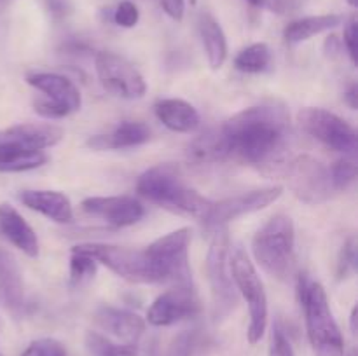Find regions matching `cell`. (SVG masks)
<instances>
[{
  "label": "cell",
  "mask_w": 358,
  "mask_h": 356,
  "mask_svg": "<svg viewBox=\"0 0 358 356\" xmlns=\"http://www.w3.org/2000/svg\"><path fill=\"white\" fill-rule=\"evenodd\" d=\"M231 157L255 166H275L290 140V115L283 105L248 107L222 126Z\"/></svg>",
  "instance_id": "obj_1"
},
{
  "label": "cell",
  "mask_w": 358,
  "mask_h": 356,
  "mask_svg": "<svg viewBox=\"0 0 358 356\" xmlns=\"http://www.w3.org/2000/svg\"><path fill=\"white\" fill-rule=\"evenodd\" d=\"M136 191L147 201L173 213L192 216L201 223L213 202L189 187L182 178L180 168L175 164H157L147 170L136 181Z\"/></svg>",
  "instance_id": "obj_2"
},
{
  "label": "cell",
  "mask_w": 358,
  "mask_h": 356,
  "mask_svg": "<svg viewBox=\"0 0 358 356\" xmlns=\"http://www.w3.org/2000/svg\"><path fill=\"white\" fill-rule=\"evenodd\" d=\"M299 300L315 356H345V341L329 306L325 288L308 276L299 278Z\"/></svg>",
  "instance_id": "obj_3"
},
{
  "label": "cell",
  "mask_w": 358,
  "mask_h": 356,
  "mask_svg": "<svg viewBox=\"0 0 358 356\" xmlns=\"http://www.w3.org/2000/svg\"><path fill=\"white\" fill-rule=\"evenodd\" d=\"M296 248V229L294 222L285 213L273 215L252 239V253L257 264L278 279L290 274Z\"/></svg>",
  "instance_id": "obj_4"
},
{
  "label": "cell",
  "mask_w": 358,
  "mask_h": 356,
  "mask_svg": "<svg viewBox=\"0 0 358 356\" xmlns=\"http://www.w3.org/2000/svg\"><path fill=\"white\" fill-rule=\"evenodd\" d=\"M231 271L238 293L243 297L248 306V316H250L247 332L248 342L257 344L264 337L268 328V295L264 285L254 262L248 258L241 246H236L231 251Z\"/></svg>",
  "instance_id": "obj_5"
},
{
  "label": "cell",
  "mask_w": 358,
  "mask_h": 356,
  "mask_svg": "<svg viewBox=\"0 0 358 356\" xmlns=\"http://www.w3.org/2000/svg\"><path fill=\"white\" fill-rule=\"evenodd\" d=\"M208 257H206V271H208L210 286H212L213 311L215 318L227 316L238 304V290L234 285L233 271H231V244L227 227L210 230Z\"/></svg>",
  "instance_id": "obj_6"
},
{
  "label": "cell",
  "mask_w": 358,
  "mask_h": 356,
  "mask_svg": "<svg viewBox=\"0 0 358 356\" xmlns=\"http://www.w3.org/2000/svg\"><path fill=\"white\" fill-rule=\"evenodd\" d=\"M189 244L191 230L182 229L157 237L145 248L150 262L159 278V285H192L191 267H189Z\"/></svg>",
  "instance_id": "obj_7"
},
{
  "label": "cell",
  "mask_w": 358,
  "mask_h": 356,
  "mask_svg": "<svg viewBox=\"0 0 358 356\" xmlns=\"http://www.w3.org/2000/svg\"><path fill=\"white\" fill-rule=\"evenodd\" d=\"M73 250L90 255L96 260V264H103L119 278L128 279L131 283H145V285L159 283L156 269L145 250L114 246V244L105 243L76 244Z\"/></svg>",
  "instance_id": "obj_8"
},
{
  "label": "cell",
  "mask_w": 358,
  "mask_h": 356,
  "mask_svg": "<svg viewBox=\"0 0 358 356\" xmlns=\"http://www.w3.org/2000/svg\"><path fill=\"white\" fill-rule=\"evenodd\" d=\"M299 124L304 131L329 149L341 152L345 156L357 154V131L352 124L339 115L325 110V108L308 107L297 115Z\"/></svg>",
  "instance_id": "obj_9"
},
{
  "label": "cell",
  "mask_w": 358,
  "mask_h": 356,
  "mask_svg": "<svg viewBox=\"0 0 358 356\" xmlns=\"http://www.w3.org/2000/svg\"><path fill=\"white\" fill-rule=\"evenodd\" d=\"M285 177L294 195L308 205L325 202L336 192L329 168L311 156H299L285 164Z\"/></svg>",
  "instance_id": "obj_10"
},
{
  "label": "cell",
  "mask_w": 358,
  "mask_h": 356,
  "mask_svg": "<svg viewBox=\"0 0 358 356\" xmlns=\"http://www.w3.org/2000/svg\"><path fill=\"white\" fill-rule=\"evenodd\" d=\"M94 68L101 86L108 93L126 100H136L145 94L147 84L142 73L122 56L108 51L98 52L94 58Z\"/></svg>",
  "instance_id": "obj_11"
},
{
  "label": "cell",
  "mask_w": 358,
  "mask_h": 356,
  "mask_svg": "<svg viewBox=\"0 0 358 356\" xmlns=\"http://www.w3.org/2000/svg\"><path fill=\"white\" fill-rule=\"evenodd\" d=\"M282 194V185H275V187L255 188V191L243 192V194L231 195V198L222 199V201L212 202L203 225L206 227L208 232L220 229V227H227V223L240 218V216L250 215V213L268 208L269 205L278 201Z\"/></svg>",
  "instance_id": "obj_12"
},
{
  "label": "cell",
  "mask_w": 358,
  "mask_h": 356,
  "mask_svg": "<svg viewBox=\"0 0 358 356\" xmlns=\"http://www.w3.org/2000/svg\"><path fill=\"white\" fill-rule=\"evenodd\" d=\"M199 311V300L192 285L171 286L161 293L147 311V321L154 327H170L178 321L196 316Z\"/></svg>",
  "instance_id": "obj_13"
},
{
  "label": "cell",
  "mask_w": 358,
  "mask_h": 356,
  "mask_svg": "<svg viewBox=\"0 0 358 356\" xmlns=\"http://www.w3.org/2000/svg\"><path fill=\"white\" fill-rule=\"evenodd\" d=\"M83 209L94 218H101L108 225L129 227L143 218L145 209L138 199L131 195H107V198H87L83 201Z\"/></svg>",
  "instance_id": "obj_14"
},
{
  "label": "cell",
  "mask_w": 358,
  "mask_h": 356,
  "mask_svg": "<svg viewBox=\"0 0 358 356\" xmlns=\"http://www.w3.org/2000/svg\"><path fill=\"white\" fill-rule=\"evenodd\" d=\"M98 327L107 334L114 335L122 344L136 346L145 334V320L128 309H119L114 306H100L93 314Z\"/></svg>",
  "instance_id": "obj_15"
},
{
  "label": "cell",
  "mask_w": 358,
  "mask_h": 356,
  "mask_svg": "<svg viewBox=\"0 0 358 356\" xmlns=\"http://www.w3.org/2000/svg\"><path fill=\"white\" fill-rule=\"evenodd\" d=\"M27 82L34 86L35 89L41 91L44 98L52 101L55 105H59L65 108L69 114H73L83 105L80 91L76 84L65 75L52 72H34L27 75Z\"/></svg>",
  "instance_id": "obj_16"
},
{
  "label": "cell",
  "mask_w": 358,
  "mask_h": 356,
  "mask_svg": "<svg viewBox=\"0 0 358 356\" xmlns=\"http://www.w3.org/2000/svg\"><path fill=\"white\" fill-rule=\"evenodd\" d=\"M0 299L14 316H21L27 311L23 272L14 255L3 248H0Z\"/></svg>",
  "instance_id": "obj_17"
},
{
  "label": "cell",
  "mask_w": 358,
  "mask_h": 356,
  "mask_svg": "<svg viewBox=\"0 0 358 356\" xmlns=\"http://www.w3.org/2000/svg\"><path fill=\"white\" fill-rule=\"evenodd\" d=\"M0 232L10 244H14L28 257L35 258L38 255L37 234L21 216V213L7 202L0 205Z\"/></svg>",
  "instance_id": "obj_18"
},
{
  "label": "cell",
  "mask_w": 358,
  "mask_h": 356,
  "mask_svg": "<svg viewBox=\"0 0 358 356\" xmlns=\"http://www.w3.org/2000/svg\"><path fill=\"white\" fill-rule=\"evenodd\" d=\"M150 140V128L143 122L124 121L115 126L107 135L91 136L86 145L93 150L133 149Z\"/></svg>",
  "instance_id": "obj_19"
},
{
  "label": "cell",
  "mask_w": 358,
  "mask_h": 356,
  "mask_svg": "<svg viewBox=\"0 0 358 356\" xmlns=\"http://www.w3.org/2000/svg\"><path fill=\"white\" fill-rule=\"evenodd\" d=\"M20 201L27 208L41 213L56 223H69L73 218L72 202L65 194L56 191H23Z\"/></svg>",
  "instance_id": "obj_20"
},
{
  "label": "cell",
  "mask_w": 358,
  "mask_h": 356,
  "mask_svg": "<svg viewBox=\"0 0 358 356\" xmlns=\"http://www.w3.org/2000/svg\"><path fill=\"white\" fill-rule=\"evenodd\" d=\"M154 114L168 129L175 133H192L199 128L201 122L198 110L191 103L178 98H164L156 101Z\"/></svg>",
  "instance_id": "obj_21"
},
{
  "label": "cell",
  "mask_w": 358,
  "mask_h": 356,
  "mask_svg": "<svg viewBox=\"0 0 358 356\" xmlns=\"http://www.w3.org/2000/svg\"><path fill=\"white\" fill-rule=\"evenodd\" d=\"M63 136H65V131L59 126L38 124V122L13 126V128L3 133V138L14 140V142L34 150H44L49 149V147H55L56 143L62 142Z\"/></svg>",
  "instance_id": "obj_22"
},
{
  "label": "cell",
  "mask_w": 358,
  "mask_h": 356,
  "mask_svg": "<svg viewBox=\"0 0 358 356\" xmlns=\"http://www.w3.org/2000/svg\"><path fill=\"white\" fill-rule=\"evenodd\" d=\"M48 163L44 150H34L14 140H0V171L3 173H20L41 168Z\"/></svg>",
  "instance_id": "obj_23"
},
{
  "label": "cell",
  "mask_w": 358,
  "mask_h": 356,
  "mask_svg": "<svg viewBox=\"0 0 358 356\" xmlns=\"http://www.w3.org/2000/svg\"><path fill=\"white\" fill-rule=\"evenodd\" d=\"M229 145L222 129H208L198 138L192 140L187 147V159L196 164H215L229 159Z\"/></svg>",
  "instance_id": "obj_24"
},
{
  "label": "cell",
  "mask_w": 358,
  "mask_h": 356,
  "mask_svg": "<svg viewBox=\"0 0 358 356\" xmlns=\"http://www.w3.org/2000/svg\"><path fill=\"white\" fill-rule=\"evenodd\" d=\"M198 30L208 65L212 66V70H219L227 59V38L222 27L212 14L205 13L199 16Z\"/></svg>",
  "instance_id": "obj_25"
},
{
  "label": "cell",
  "mask_w": 358,
  "mask_h": 356,
  "mask_svg": "<svg viewBox=\"0 0 358 356\" xmlns=\"http://www.w3.org/2000/svg\"><path fill=\"white\" fill-rule=\"evenodd\" d=\"M341 23V14H318V16L301 17V20L287 24L285 30H283V38L289 44H301L304 40H310L315 35H320L324 31L339 27Z\"/></svg>",
  "instance_id": "obj_26"
},
{
  "label": "cell",
  "mask_w": 358,
  "mask_h": 356,
  "mask_svg": "<svg viewBox=\"0 0 358 356\" xmlns=\"http://www.w3.org/2000/svg\"><path fill=\"white\" fill-rule=\"evenodd\" d=\"M90 356H138V349L133 344H122V342H114L107 335L100 332L90 330L84 337Z\"/></svg>",
  "instance_id": "obj_27"
},
{
  "label": "cell",
  "mask_w": 358,
  "mask_h": 356,
  "mask_svg": "<svg viewBox=\"0 0 358 356\" xmlns=\"http://www.w3.org/2000/svg\"><path fill=\"white\" fill-rule=\"evenodd\" d=\"M271 63V49L264 42L247 45L234 58V66L245 73H261Z\"/></svg>",
  "instance_id": "obj_28"
},
{
  "label": "cell",
  "mask_w": 358,
  "mask_h": 356,
  "mask_svg": "<svg viewBox=\"0 0 358 356\" xmlns=\"http://www.w3.org/2000/svg\"><path fill=\"white\" fill-rule=\"evenodd\" d=\"M329 173H331V180L336 191L346 188L350 184H353L357 178L355 156H345L341 157V159H338L331 168H329Z\"/></svg>",
  "instance_id": "obj_29"
},
{
  "label": "cell",
  "mask_w": 358,
  "mask_h": 356,
  "mask_svg": "<svg viewBox=\"0 0 358 356\" xmlns=\"http://www.w3.org/2000/svg\"><path fill=\"white\" fill-rule=\"evenodd\" d=\"M96 260L93 257L72 248V257H70V279H72V283L77 285V283L93 278L96 274Z\"/></svg>",
  "instance_id": "obj_30"
},
{
  "label": "cell",
  "mask_w": 358,
  "mask_h": 356,
  "mask_svg": "<svg viewBox=\"0 0 358 356\" xmlns=\"http://www.w3.org/2000/svg\"><path fill=\"white\" fill-rule=\"evenodd\" d=\"M199 348L198 330H184L171 341L168 356H194Z\"/></svg>",
  "instance_id": "obj_31"
},
{
  "label": "cell",
  "mask_w": 358,
  "mask_h": 356,
  "mask_svg": "<svg viewBox=\"0 0 358 356\" xmlns=\"http://www.w3.org/2000/svg\"><path fill=\"white\" fill-rule=\"evenodd\" d=\"M140 20V10L138 7L135 6L129 0H124V2L117 3L112 10V21H114L117 27L122 28H133Z\"/></svg>",
  "instance_id": "obj_32"
},
{
  "label": "cell",
  "mask_w": 358,
  "mask_h": 356,
  "mask_svg": "<svg viewBox=\"0 0 358 356\" xmlns=\"http://www.w3.org/2000/svg\"><path fill=\"white\" fill-rule=\"evenodd\" d=\"M357 265V244L353 237H350L341 248V255H339V278H346L348 272L355 271Z\"/></svg>",
  "instance_id": "obj_33"
},
{
  "label": "cell",
  "mask_w": 358,
  "mask_h": 356,
  "mask_svg": "<svg viewBox=\"0 0 358 356\" xmlns=\"http://www.w3.org/2000/svg\"><path fill=\"white\" fill-rule=\"evenodd\" d=\"M269 356H296L290 341L287 339L285 332L280 327H275L271 337V344H269Z\"/></svg>",
  "instance_id": "obj_34"
},
{
  "label": "cell",
  "mask_w": 358,
  "mask_h": 356,
  "mask_svg": "<svg viewBox=\"0 0 358 356\" xmlns=\"http://www.w3.org/2000/svg\"><path fill=\"white\" fill-rule=\"evenodd\" d=\"M357 42H358V23L357 17L352 16L345 24V34H343V45L348 51L350 58L357 63Z\"/></svg>",
  "instance_id": "obj_35"
},
{
  "label": "cell",
  "mask_w": 358,
  "mask_h": 356,
  "mask_svg": "<svg viewBox=\"0 0 358 356\" xmlns=\"http://www.w3.org/2000/svg\"><path fill=\"white\" fill-rule=\"evenodd\" d=\"M34 110L37 112L38 115L45 119H63L66 115H70L65 108H62L59 105H55L52 101H49L48 98H37L34 101Z\"/></svg>",
  "instance_id": "obj_36"
},
{
  "label": "cell",
  "mask_w": 358,
  "mask_h": 356,
  "mask_svg": "<svg viewBox=\"0 0 358 356\" xmlns=\"http://www.w3.org/2000/svg\"><path fill=\"white\" fill-rule=\"evenodd\" d=\"M161 7H163L164 13L175 21L184 20L185 14V0H159Z\"/></svg>",
  "instance_id": "obj_37"
},
{
  "label": "cell",
  "mask_w": 358,
  "mask_h": 356,
  "mask_svg": "<svg viewBox=\"0 0 358 356\" xmlns=\"http://www.w3.org/2000/svg\"><path fill=\"white\" fill-rule=\"evenodd\" d=\"M37 342L41 344L44 356H66V349L56 339H41Z\"/></svg>",
  "instance_id": "obj_38"
},
{
  "label": "cell",
  "mask_w": 358,
  "mask_h": 356,
  "mask_svg": "<svg viewBox=\"0 0 358 356\" xmlns=\"http://www.w3.org/2000/svg\"><path fill=\"white\" fill-rule=\"evenodd\" d=\"M247 2L254 7H266V9L276 10V13H282L287 7V0H247Z\"/></svg>",
  "instance_id": "obj_39"
},
{
  "label": "cell",
  "mask_w": 358,
  "mask_h": 356,
  "mask_svg": "<svg viewBox=\"0 0 358 356\" xmlns=\"http://www.w3.org/2000/svg\"><path fill=\"white\" fill-rule=\"evenodd\" d=\"M357 100H358V87H357V84L353 82L352 86L348 87V91L345 93V101L353 108V110H357V107H358Z\"/></svg>",
  "instance_id": "obj_40"
},
{
  "label": "cell",
  "mask_w": 358,
  "mask_h": 356,
  "mask_svg": "<svg viewBox=\"0 0 358 356\" xmlns=\"http://www.w3.org/2000/svg\"><path fill=\"white\" fill-rule=\"evenodd\" d=\"M339 49H341V44H339L338 37H329L325 40V51H327V54H338Z\"/></svg>",
  "instance_id": "obj_41"
},
{
  "label": "cell",
  "mask_w": 358,
  "mask_h": 356,
  "mask_svg": "<svg viewBox=\"0 0 358 356\" xmlns=\"http://www.w3.org/2000/svg\"><path fill=\"white\" fill-rule=\"evenodd\" d=\"M21 356H44V351H42L41 344L35 341V342H31V344L28 346L23 353H21Z\"/></svg>",
  "instance_id": "obj_42"
},
{
  "label": "cell",
  "mask_w": 358,
  "mask_h": 356,
  "mask_svg": "<svg viewBox=\"0 0 358 356\" xmlns=\"http://www.w3.org/2000/svg\"><path fill=\"white\" fill-rule=\"evenodd\" d=\"M147 356H163L159 353V344H157V341H152V344L149 346V349H147Z\"/></svg>",
  "instance_id": "obj_43"
},
{
  "label": "cell",
  "mask_w": 358,
  "mask_h": 356,
  "mask_svg": "<svg viewBox=\"0 0 358 356\" xmlns=\"http://www.w3.org/2000/svg\"><path fill=\"white\" fill-rule=\"evenodd\" d=\"M350 327H352V334L357 335V307L352 309V316H350Z\"/></svg>",
  "instance_id": "obj_44"
},
{
  "label": "cell",
  "mask_w": 358,
  "mask_h": 356,
  "mask_svg": "<svg viewBox=\"0 0 358 356\" xmlns=\"http://www.w3.org/2000/svg\"><path fill=\"white\" fill-rule=\"evenodd\" d=\"M346 2H348L352 7H357L358 6V0H346Z\"/></svg>",
  "instance_id": "obj_45"
},
{
  "label": "cell",
  "mask_w": 358,
  "mask_h": 356,
  "mask_svg": "<svg viewBox=\"0 0 358 356\" xmlns=\"http://www.w3.org/2000/svg\"><path fill=\"white\" fill-rule=\"evenodd\" d=\"M0 356H2V355H0Z\"/></svg>",
  "instance_id": "obj_46"
}]
</instances>
